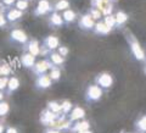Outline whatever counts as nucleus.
Returning <instances> with one entry per match:
<instances>
[{
    "instance_id": "37",
    "label": "nucleus",
    "mask_w": 146,
    "mask_h": 133,
    "mask_svg": "<svg viewBox=\"0 0 146 133\" xmlns=\"http://www.w3.org/2000/svg\"><path fill=\"white\" fill-rule=\"evenodd\" d=\"M4 3H5L6 5H12V4L15 3V0H4Z\"/></svg>"
},
{
    "instance_id": "26",
    "label": "nucleus",
    "mask_w": 146,
    "mask_h": 133,
    "mask_svg": "<svg viewBox=\"0 0 146 133\" xmlns=\"http://www.w3.org/2000/svg\"><path fill=\"white\" fill-rule=\"evenodd\" d=\"M73 105L70 100H63L61 103V110H62V115H68L71 112V110L73 109Z\"/></svg>"
},
{
    "instance_id": "13",
    "label": "nucleus",
    "mask_w": 146,
    "mask_h": 133,
    "mask_svg": "<svg viewBox=\"0 0 146 133\" xmlns=\"http://www.w3.org/2000/svg\"><path fill=\"white\" fill-rule=\"evenodd\" d=\"M86 130H90V123H89V121L83 120V121H78V122H73L70 131L73 133H78V132H83Z\"/></svg>"
},
{
    "instance_id": "22",
    "label": "nucleus",
    "mask_w": 146,
    "mask_h": 133,
    "mask_svg": "<svg viewBox=\"0 0 146 133\" xmlns=\"http://www.w3.org/2000/svg\"><path fill=\"white\" fill-rule=\"evenodd\" d=\"M67 9H70V1L68 0H58L52 6V10L55 11H65Z\"/></svg>"
},
{
    "instance_id": "14",
    "label": "nucleus",
    "mask_w": 146,
    "mask_h": 133,
    "mask_svg": "<svg viewBox=\"0 0 146 133\" xmlns=\"http://www.w3.org/2000/svg\"><path fill=\"white\" fill-rule=\"evenodd\" d=\"M51 84H52V81L50 78V76H48V75L39 76L38 80H36V83H35L36 88H39V89H46Z\"/></svg>"
},
{
    "instance_id": "15",
    "label": "nucleus",
    "mask_w": 146,
    "mask_h": 133,
    "mask_svg": "<svg viewBox=\"0 0 146 133\" xmlns=\"http://www.w3.org/2000/svg\"><path fill=\"white\" fill-rule=\"evenodd\" d=\"M11 37L13 40L18 43H26L27 42V34L22 29H13L11 32Z\"/></svg>"
},
{
    "instance_id": "30",
    "label": "nucleus",
    "mask_w": 146,
    "mask_h": 133,
    "mask_svg": "<svg viewBox=\"0 0 146 133\" xmlns=\"http://www.w3.org/2000/svg\"><path fill=\"white\" fill-rule=\"evenodd\" d=\"M28 7V1L27 0H18V1L16 3V9L17 10H26V9Z\"/></svg>"
},
{
    "instance_id": "42",
    "label": "nucleus",
    "mask_w": 146,
    "mask_h": 133,
    "mask_svg": "<svg viewBox=\"0 0 146 133\" xmlns=\"http://www.w3.org/2000/svg\"><path fill=\"white\" fill-rule=\"evenodd\" d=\"M110 1H111V3H116L117 0H110Z\"/></svg>"
},
{
    "instance_id": "41",
    "label": "nucleus",
    "mask_w": 146,
    "mask_h": 133,
    "mask_svg": "<svg viewBox=\"0 0 146 133\" xmlns=\"http://www.w3.org/2000/svg\"><path fill=\"white\" fill-rule=\"evenodd\" d=\"M144 73H145V75H146V63H145V65H144Z\"/></svg>"
},
{
    "instance_id": "23",
    "label": "nucleus",
    "mask_w": 146,
    "mask_h": 133,
    "mask_svg": "<svg viewBox=\"0 0 146 133\" xmlns=\"http://www.w3.org/2000/svg\"><path fill=\"white\" fill-rule=\"evenodd\" d=\"M48 109L50 111H52L56 115H62V110H61V104L57 102H50L48 104Z\"/></svg>"
},
{
    "instance_id": "34",
    "label": "nucleus",
    "mask_w": 146,
    "mask_h": 133,
    "mask_svg": "<svg viewBox=\"0 0 146 133\" xmlns=\"http://www.w3.org/2000/svg\"><path fill=\"white\" fill-rule=\"evenodd\" d=\"M7 78H1L0 80V89H3V88H5L6 84H7Z\"/></svg>"
},
{
    "instance_id": "33",
    "label": "nucleus",
    "mask_w": 146,
    "mask_h": 133,
    "mask_svg": "<svg viewBox=\"0 0 146 133\" xmlns=\"http://www.w3.org/2000/svg\"><path fill=\"white\" fill-rule=\"evenodd\" d=\"M10 73V68H9V66H3L1 68H0V75H9Z\"/></svg>"
},
{
    "instance_id": "12",
    "label": "nucleus",
    "mask_w": 146,
    "mask_h": 133,
    "mask_svg": "<svg viewBox=\"0 0 146 133\" xmlns=\"http://www.w3.org/2000/svg\"><path fill=\"white\" fill-rule=\"evenodd\" d=\"M115 20H116V29H118V28H122L127 23L128 20H129V16H128L127 12L119 10L115 13Z\"/></svg>"
},
{
    "instance_id": "17",
    "label": "nucleus",
    "mask_w": 146,
    "mask_h": 133,
    "mask_svg": "<svg viewBox=\"0 0 146 133\" xmlns=\"http://www.w3.org/2000/svg\"><path fill=\"white\" fill-rule=\"evenodd\" d=\"M27 49H28V51L31 55H33V56H36V55L40 54V45L39 43L36 42V40H31V42L28 43V45H27Z\"/></svg>"
},
{
    "instance_id": "43",
    "label": "nucleus",
    "mask_w": 146,
    "mask_h": 133,
    "mask_svg": "<svg viewBox=\"0 0 146 133\" xmlns=\"http://www.w3.org/2000/svg\"><path fill=\"white\" fill-rule=\"evenodd\" d=\"M1 98H3V94H1V93H0V99H1Z\"/></svg>"
},
{
    "instance_id": "18",
    "label": "nucleus",
    "mask_w": 146,
    "mask_h": 133,
    "mask_svg": "<svg viewBox=\"0 0 146 133\" xmlns=\"http://www.w3.org/2000/svg\"><path fill=\"white\" fill-rule=\"evenodd\" d=\"M49 61L51 62L54 66L58 67V66L63 65V62H65V57H62L58 53H51V54H50V60Z\"/></svg>"
},
{
    "instance_id": "7",
    "label": "nucleus",
    "mask_w": 146,
    "mask_h": 133,
    "mask_svg": "<svg viewBox=\"0 0 146 133\" xmlns=\"http://www.w3.org/2000/svg\"><path fill=\"white\" fill-rule=\"evenodd\" d=\"M91 31H93V33L96 34V35H108L112 32V29L110 28L108 26H106V23H105L102 20L95 22L94 28L91 29Z\"/></svg>"
},
{
    "instance_id": "44",
    "label": "nucleus",
    "mask_w": 146,
    "mask_h": 133,
    "mask_svg": "<svg viewBox=\"0 0 146 133\" xmlns=\"http://www.w3.org/2000/svg\"><path fill=\"white\" fill-rule=\"evenodd\" d=\"M145 55H146V53H145Z\"/></svg>"
},
{
    "instance_id": "10",
    "label": "nucleus",
    "mask_w": 146,
    "mask_h": 133,
    "mask_svg": "<svg viewBox=\"0 0 146 133\" xmlns=\"http://www.w3.org/2000/svg\"><path fill=\"white\" fill-rule=\"evenodd\" d=\"M44 47L48 51H51L60 47V39L55 35H48L46 38L44 39Z\"/></svg>"
},
{
    "instance_id": "9",
    "label": "nucleus",
    "mask_w": 146,
    "mask_h": 133,
    "mask_svg": "<svg viewBox=\"0 0 146 133\" xmlns=\"http://www.w3.org/2000/svg\"><path fill=\"white\" fill-rule=\"evenodd\" d=\"M61 115H56L52 111H50L49 109H46L45 111L42 112V116H40V121H42L43 125L45 126H51V123L56 120L57 117H60Z\"/></svg>"
},
{
    "instance_id": "4",
    "label": "nucleus",
    "mask_w": 146,
    "mask_h": 133,
    "mask_svg": "<svg viewBox=\"0 0 146 133\" xmlns=\"http://www.w3.org/2000/svg\"><path fill=\"white\" fill-rule=\"evenodd\" d=\"M91 7H95L98 10L101 11L102 16H108L113 13V3H111L110 0H91Z\"/></svg>"
},
{
    "instance_id": "16",
    "label": "nucleus",
    "mask_w": 146,
    "mask_h": 133,
    "mask_svg": "<svg viewBox=\"0 0 146 133\" xmlns=\"http://www.w3.org/2000/svg\"><path fill=\"white\" fill-rule=\"evenodd\" d=\"M76 18H77V13L73 10H71V9H67V10L63 11V15H62L63 23L70 25V23H72V22L76 20Z\"/></svg>"
},
{
    "instance_id": "21",
    "label": "nucleus",
    "mask_w": 146,
    "mask_h": 133,
    "mask_svg": "<svg viewBox=\"0 0 146 133\" xmlns=\"http://www.w3.org/2000/svg\"><path fill=\"white\" fill-rule=\"evenodd\" d=\"M50 25L51 26H55V27H61L63 26V20H62V16L58 15L57 12H52L51 16H50Z\"/></svg>"
},
{
    "instance_id": "24",
    "label": "nucleus",
    "mask_w": 146,
    "mask_h": 133,
    "mask_svg": "<svg viewBox=\"0 0 146 133\" xmlns=\"http://www.w3.org/2000/svg\"><path fill=\"white\" fill-rule=\"evenodd\" d=\"M102 21L106 23V26H108L112 31L116 29V20H115V15H108V16H104L102 17Z\"/></svg>"
},
{
    "instance_id": "8",
    "label": "nucleus",
    "mask_w": 146,
    "mask_h": 133,
    "mask_svg": "<svg viewBox=\"0 0 146 133\" xmlns=\"http://www.w3.org/2000/svg\"><path fill=\"white\" fill-rule=\"evenodd\" d=\"M54 65L49 60H42L39 62L34 63L33 66V71L34 73H36L38 76H42V75H45V72H46L49 68H51Z\"/></svg>"
},
{
    "instance_id": "29",
    "label": "nucleus",
    "mask_w": 146,
    "mask_h": 133,
    "mask_svg": "<svg viewBox=\"0 0 146 133\" xmlns=\"http://www.w3.org/2000/svg\"><path fill=\"white\" fill-rule=\"evenodd\" d=\"M7 86H9V92H13V90H16L18 87H20V81H18L17 78H15V77H13V78H11L10 81L7 82Z\"/></svg>"
},
{
    "instance_id": "2",
    "label": "nucleus",
    "mask_w": 146,
    "mask_h": 133,
    "mask_svg": "<svg viewBox=\"0 0 146 133\" xmlns=\"http://www.w3.org/2000/svg\"><path fill=\"white\" fill-rule=\"evenodd\" d=\"M102 95H104V90L100 88L99 86L94 83V84L88 86V88L85 90L84 98H85L86 103H96L102 98Z\"/></svg>"
},
{
    "instance_id": "35",
    "label": "nucleus",
    "mask_w": 146,
    "mask_h": 133,
    "mask_svg": "<svg viewBox=\"0 0 146 133\" xmlns=\"http://www.w3.org/2000/svg\"><path fill=\"white\" fill-rule=\"evenodd\" d=\"M6 133H18L16 128H13V127H9L7 130H6Z\"/></svg>"
},
{
    "instance_id": "1",
    "label": "nucleus",
    "mask_w": 146,
    "mask_h": 133,
    "mask_svg": "<svg viewBox=\"0 0 146 133\" xmlns=\"http://www.w3.org/2000/svg\"><path fill=\"white\" fill-rule=\"evenodd\" d=\"M125 39L128 44H129V49L131 54H133V56L136 61L139 62H144L146 61V55H145V51L143 50V48H141V45L139 43V40L135 38V37L129 33V32H127L125 33Z\"/></svg>"
},
{
    "instance_id": "36",
    "label": "nucleus",
    "mask_w": 146,
    "mask_h": 133,
    "mask_svg": "<svg viewBox=\"0 0 146 133\" xmlns=\"http://www.w3.org/2000/svg\"><path fill=\"white\" fill-rule=\"evenodd\" d=\"M45 133H61V132L58 130H55V128H50V130H48Z\"/></svg>"
},
{
    "instance_id": "32",
    "label": "nucleus",
    "mask_w": 146,
    "mask_h": 133,
    "mask_svg": "<svg viewBox=\"0 0 146 133\" xmlns=\"http://www.w3.org/2000/svg\"><path fill=\"white\" fill-rule=\"evenodd\" d=\"M57 49H58V54H60L62 57L67 56L68 53H70V49H68L67 47H65V45H63V47H58Z\"/></svg>"
},
{
    "instance_id": "39",
    "label": "nucleus",
    "mask_w": 146,
    "mask_h": 133,
    "mask_svg": "<svg viewBox=\"0 0 146 133\" xmlns=\"http://www.w3.org/2000/svg\"><path fill=\"white\" fill-rule=\"evenodd\" d=\"M78 133H94L93 131H90V130H86V131H83V132H78Z\"/></svg>"
},
{
    "instance_id": "5",
    "label": "nucleus",
    "mask_w": 146,
    "mask_h": 133,
    "mask_svg": "<svg viewBox=\"0 0 146 133\" xmlns=\"http://www.w3.org/2000/svg\"><path fill=\"white\" fill-rule=\"evenodd\" d=\"M85 117V110L83 108H80L79 105H74L73 109L71 110V112L68 114V120L71 122H77L80 121Z\"/></svg>"
},
{
    "instance_id": "40",
    "label": "nucleus",
    "mask_w": 146,
    "mask_h": 133,
    "mask_svg": "<svg viewBox=\"0 0 146 133\" xmlns=\"http://www.w3.org/2000/svg\"><path fill=\"white\" fill-rule=\"evenodd\" d=\"M3 132H4V126L0 125V133H3Z\"/></svg>"
},
{
    "instance_id": "20",
    "label": "nucleus",
    "mask_w": 146,
    "mask_h": 133,
    "mask_svg": "<svg viewBox=\"0 0 146 133\" xmlns=\"http://www.w3.org/2000/svg\"><path fill=\"white\" fill-rule=\"evenodd\" d=\"M135 128L139 133H146V115L140 116L135 121Z\"/></svg>"
},
{
    "instance_id": "6",
    "label": "nucleus",
    "mask_w": 146,
    "mask_h": 133,
    "mask_svg": "<svg viewBox=\"0 0 146 133\" xmlns=\"http://www.w3.org/2000/svg\"><path fill=\"white\" fill-rule=\"evenodd\" d=\"M94 25H95V21L91 18L89 13H84L83 16H80L79 21H78L79 28L83 31H91L94 28Z\"/></svg>"
},
{
    "instance_id": "27",
    "label": "nucleus",
    "mask_w": 146,
    "mask_h": 133,
    "mask_svg": "<svg viewBox=\"0 0 146 133\" xmlns=\"http://www.w3.org/2000/svg\"><path fill=\"white\" fill-rule=\"evenodd\" d=\"M50 70H51V71H50V78H51V81H58L61 78V70H60V67L52 66Z\"/></svg>"
},
{
    "instance_id": "38",
    "label": "nucleus",
    "mask_w": 146,
    "mask_h": 133,
    "mask_svg": "<svg viewBox=\"0 0 146 133\" xmlns=\"http://www.w3.org/2000/svg\"><path fill=\"white\" fill-rule=\"evenodd\" d=\"M4 23H5V18L0 15V26H4Z\"/></svg>"
},
{
    "instance_id": "31",
    "label": "nucleus",
    "mask_w": 146,
    "mask_h": 133,
    "mask_svg": "<svg viewBox=\"0 0 146 133\" xmlns=\"http://www.w3.org/2000/svg\"><path fill=\"white\" fill-rule=\"evenodd\" d=\"M9 111V105L6 103H0V116L6 115Z\"/></svg>"
},
{
    "instance_id": "3",
    "label": "nucleus",
    "mask_w": 146,
    "mask_h": 133,
    "mask_svg": "<svg viewBox=\"0 0 146 133\" xmlns=\"http://www.w3.org/2000/svg\"><path fill=\"white\" fill-rule=\"evenodd\" d=\"M113 82H115V80H113L111 73H108V72H100L95 77V84L99 86L104 92L111 89L113 86Z\"/></svg>"
},
{
    "instance_id": "28",
    "label": "nucleus",
    "mask_w": 146,
    "mask_h": 133,
    "mask_svg": "<svg viewBox=\"0 0 146 133\" xmlns=\"http://www.w3.org/2000/svg\"><path fill=\"white\" fill-rule=\"evenodd\" d=\"M22 17V11L17 10V9H13V10H11L10 12L7 13V18L10 21H15V20H18V18Z\"/></svg>"
},
{
    "instance_id": "25",
    "label": "nucleus",
    "mask_w": 146,
    "mask_h": 133,
    "mask_svg": "<svg viewBox=\"0 0 146 133\" xmlns=\"http://www.w3.org/2000/svg\"><path fill=\"white\" fill-rule=\"evenodd\" d=\"M89 15L91 16V18H93V20L94 21H101L102 20V13H101V11H100V10H98V9H95V7H90L89 9Z\"/></svg>"
},
{
    "instance_id": "11",
    "label": "nucleus",
    "mask_w": 146,
    "mask_h": 133,
    "mask_svg": "<svg viewBox=\"0 0 146 133\" xmlns=\"http://www.w3.org/2000/svg\"><path fill=\"white\" fill-rule=\"evenodd\" d=\"M52 10V6L50 5V3L48 0H40L38 3V6L35 9V15L36 16H42V15H45L48 13L49 11Z\"/></svg>"
},
{
    "instance_id": "19",
    "label": "nucleus",
    "mask_w": 146,
    "mask_h": 133,
    "mask_svg": "<svg viewBox=\"0 0 146 133\" xmlns=\"http://www.w3.org/2000/svg\"><path fill=\"white\" fill-rule=\"evenodd\" d=\"M34 62H35V56L31 55L29 53H26V54L22 55V63H23V66H26L27 68L33 67Z\"/></svg>"
}]
</instances>
